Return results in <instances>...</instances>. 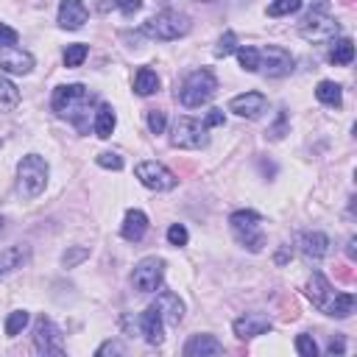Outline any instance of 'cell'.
I'll use <instances>...</instances> for the list:
<instances>
[{
    "label": "cell",
    "instance_id": "obj_15",
    "mask_svg": "<svg viewBox=\"0 0 357 357\" xmlns=\"http://www.w3.org/2000/svg\"><path fill=\"white\" fill-rule=\"evenodd\" d=\"M265 109H268V98L262 93H243L229 101V112H235L238 117H249V120H257Z\"/></svg>",
    "mask_w": 357,
    "mask_h": 357
},
{
    "label": "cell",
    "instance_id": "obj_27",
    "mask_svg": "<svg viewBox=\"0 0 357 357\" xmlns=\"http://www.w3.org/2000/svg\"><path fill=\"white\" fill-rule=\"evenodd\" d=\"M352 59H354V42H352L349 36L338 39V42L332 45L330 62H332V65H338V67H346V65H352Z\"/></svg>",
    "mask_w": 357,
    "mask_h": 357
},
{
    "label": "cell",
    "instance_id": "obj_1",
    "mask_svg": "<svg viewBox=\"0 0 357 357\" xmlns=\"http://www.w3.org/2000/svg\"><path fill=\"white\" fill-rule=\"evenodd\" d=\"M95 95L89 93L84 84H62L54 89V112L59 117H67L76 128L87 131V117H89V106H93Z\"/></svg>",
    "mask_w": 357,
    "mask_h": 357
},
{
    "label": "cell",
    "instance_id": "obj_26",
    "mask_svg": "<svg viewBox=\"0 0 357 357\" xmlns=\"http://www.w3.org/2000/svg\"><path fill=\"white\" fill-rule=\"evenodd\" d=\"M316 98L324 104V106H341L343 104V93H341V87L335 84V81H321L319 87H316Z\"/></svg>",
    "mask_w": 357,
    "mask_h": 357
},
{
    "label": "cell",
    "instance_id": "obj_10",
    "mask_svg": "<svg viewBox=\"0 0 357 357\" xmlns=\"http://www.w3.org/2000/svg\"><path fill=\"white\" fill-rule=\"evenodd\" d=\"M34 349L39 354H65V338H62V330L51 321V319H36V327H34Z\"/></svg>",
    "mask_w": 357,
    "mask_h": 357
},
{
    "label": "cell",
    "instance_id": "obj_47",
    "mask_svg": "<svg viewBox=\"0 0 357 357\" xmlns=\"http://www.w3.org/2000/svg\"><path fill=\"white\" fill-rule=\"evenodd\" d=\"M0 146H3V140H0Z\"/></svg>",
    "mask_w": 357,
    "mask_h": 357
},
{
    "label": "cell",
    "instance_id": "obj_19",
    "mask_svg": "<svg viewBox=\"0 0 357 357\" xmlns=\"http://www.w3.org/2000/svg\"><path fill=\"white\" fill-rule=\"evenodd\" d=\"M148 232V215L143 209H128L126 218H123V227H120V235L123 240L128 243H140Z\"/></svg>",
    "mask_w": 357,
    "mask_h": 357
},
{
    "label": "cell",
    "instance_id": "obj_9",
    "mask_svg": "<svg viewBox=\"0 0 357 357\" xmlns=\"http://www.w3.org/2000/svg\"><path fill=\"white\" fill-rule=\"evenodd\" d=\"M134 176L140 178L143 187H148V190H154V193H168V190L176 187V176H173L162 162H157V159L140 162L137 168H134Z\"/></svg>",
    "mask_w": 357,
    "mask_h": 357
},
{
    "label": "cell",
    "instance_id": "obj_42",
    "mask_svg": "<svg viewBox=\"0 0 357 357\" xmlns=\"http://www.w3.org/2000/svg\"><path fill=\"white\" fill-rule=\"evenodd\" d=\"M95 354H98V357H106V354H123V346H120L117 341H106L104 346H98Z\"/></svg>",
    "mask_w": 357,
    "mask_h": 357
},
{
    "label": "cell",
    "instance_id": "obj_2",
    "mask_svg": "<svg viewBox=\"0 0 357 357\" xmlns=\"http://www.w3.org/2000/svg\"><path fill=\"white\" fill-rule=\"evenodd\" d=\"M299 34L307 42H330L341 34V23L330 14V0H312L307 17L299 23Z\"/></svg>",
    "mask_w": 357,
    "mask_h": 357
},
{
    "label": "cell",
    "instance_id": "obj_28",
    "mask_svg": "<svg viewBox=\"0 0 357 357\" xmlns=\"http://www.w3.org/2000/svg\"><path fill=\"white\" fill-rule=\"evenodd\" d=\"M354 304H357V299H354V293H335V301H332V307H330V316L332 319H349L352 312H354Z\"/></svg>",
    "mask_w": 357,
    "mask_h": 357
},
{
    "label": "cell",
    "instance_id": "obj_34",
    "mask_svg": "<svg viewBox=\"0 0 357 357\" xmlns=\"http://www.w3.org/2000/svg\"><path fill=\"white\" fill-rule=\"evenodd\" d=\"M296 352L301 354V357H319V343H316V338L312 335H299L296 338Z\"/></svg>",
    "mask_w": 357,
    "mask_h": 357
},
{
    "label": "cell",
    "instance_id": "obj_32",
    "mask_svg": "<svg viewBox=\"0 0 357 357\" xmlns=\"http://www.w3.org/2000/svg\"><path fill=\"white\" fill-rule=\"evenodd\" d=\"M299 9H301V0H271L268 14L271 17H288V14H296Z\"/></svg>",
    "mask_w": 357,
    "mask_h": 357
},
{
    "label": "cell",
    "instance_id": "obj_3",
    "mask_svg": "<svg viewBox=\"0 0 357 357\" xmlns=\"http://www.w3.org/2000/svg\"><path fill=\"white\" fill-rule=\"evenodd\" d=\"M48 162H45V157L39 154H28L20 159L17 165V187H20V196L23 198H36L42 196L45 185H48Z\"/></svg>",
    "mask_w": 357,
    "mask_h": 357
},
{
    "label": "cell",
    "instance_id": "obj_24",
    "mask_svg": "<svg viewBox=\"0 0 357 357\" xmlns=\"http://www.w3.org/2000/svg\"><path fill=\"white\" fill-rule=\"evenodd\" d=\"M20 104V89L14 87V81H9L6 76H0V112H12Z\"/></svg>",
    "mask_w": 357,
    "mask_h": 357
},
{
    "label": "cell",
    "instance_id": "obj_5",
    "mask_svg": "<svg viewBox=\"0 0 357 357\" xmlns=\"http://www.w3.org/2000/svg\"><path fill=\"white\" fill-rule=\"evenodd\" d=\"M143 31H146L151 39L173 42V39H178V36L190 34V17L182 14V12H176V9H165V12H159L157 17H151Z\"/></svg>",
    "mask_w": 357,
    "mask_h": 357
},
{
    "label": "cell",
    "instance_id": "obj_33",
    "mask_svg": "<svg viewBox=\"0 0 357 357\" xmlns=\"http://www.w3.org/2000/svg\"><path fill=\"white\" fill-rule=\"evenodd\" d=\"M238 51V34L235 31H227L220 39H218V48H215V56L218 59H227L229 54H235Z\"/></svg>",
    "mask_w": 357,
    "mask_h": 357
},
{
    "label": "cell",
    "instance_id": "obj_4",
    "mask_svg": "<svg viewBox=\"0 0 357 357\" xmlns=\"http://www.w3.org/2000/svg\"><path fill=\"white\" fill-rule=\"evenodd\" d=\"M218 89V78L212 76V70L201 67V70H193L185 81H182V89H178V101L187 109H198L204 106Z\"/></svg>",
    "mask_w": 357,
    "mask_h": 357
},
{
    "label": "cell",
    "instance_id": "obj_46",
    "mask_svg": "<svg viewBox=\"0 0 357 357\" xmlns=\"http://www.w3.org/2000/svg\"><path fill=\"white\" fill-rule=\"evenodd\" d=\"M0 232H3V218H0Z\"/></svg>",
    "mask_w": 357,
    "mask_h": 357
},
{
    "label": "cell",
    "instance_id": "obj_22",
    "mask_svg": "<svg viewBox=\"0 0 357 357\" xmlns=\"http://www.w3.org/2000/svg\"><path fill=\"white\" fill-rule=\"evenodd\" d=\"M157 89H159V76L151 67H140L137 73H134V93L137 95L148 98V95L157 93Z\"/></svg>",
    "mask_w": 357,
    "mask_h": 357
},
{
    "label": "cell",
    "instance_id": "obj_38",
    "mask_svg": "<svg viewBox=\"0 0 357 357\" xmlns=\"http://www.w3.org/2000/svg\"><path fill=\"white\" fill-rule=\"evenodd\" d=\"M98 165L106 168V170H120L123 168V157L112 154V151H104V154H98Z\"/></svg>",
    "mask_w": 357,
    "mask_h": 357
},
{
    "label": "cell",
    "instance_id": "obj_16",
    "mask_svg": "<svg viewBox=\"0 0 357 357\" xmlns=\"http://www.w3.org/2000/svg\"><path fill=\"white\" fill-rule=\"evenodd\" d=\"M154 307L159 310L162 321L170 324V327H178V324H182V319H185V301L178 299L176 293H170V290H162V293L157 296Z\"/></svg>",
    "mask_w": 357,
    "mask_h": 357
},
{
    "label": "cell",
    "instance_id": "obj_20",
    "mask_svg": "<svg viewBox=\"0 0 357 357\" xmlns=\"http://www.w3.org/2000/svg\"><path fill=\"white\" fill-rule=\"evenodd\" d=\"M89 12L84 6V0H62V6H59V25L67 28V31H76L87 23Z\"/></svg>",
    "mask_w": 357,
    "mask_h": 357
},
{
    "label": "cell",
    "instance_id": "obj_31",
    "mask_svg": "<svg viewBox=\"0 0 357 357\" xmlns=\"http://www.w3.org/2000/svg\"><path fill=\"white\" fill-rule=\"evenodd\" d=\"M28 312L25 310H14V312H9V319H6V335L9 338H17L25 327H28Z\"/></svg>",
    "mask_w": 357,
    "mask_h": 357
},
{
    "label": "cell",
    "instance_id": "obj_6",
    "mask_svg": "<svg viewBox=\"0 0 357 357\" xmlns=\"http://www.w3.org/2000/svg\"><path fill=\"white\" fill-rule=\"evenodd\" d=\"M229 227L238 238V243L249 251H262L265 246V235H262V227H260V215L254 209H238L229 215Z\"/></svg>",
    "mask_w": 357,
    "mask_h": 357
},
{
    "label": "cell",
    "instance_id": "obj_21",
    "mask_svg": "<svg viewBox=\"0 0 357 357\" xmlns=\"http://www.w3.org/2000/svg\"><path fill=\"white\" fill-rule=\"evenodd\" d=\"M223 354V343L215 335H193L185 343V357H215Z\"/></svg>",
    "mask_w": 357,
    "mask_h": 357
},
{
    "label": "cell",
    "instance_id": "obj_7",
    "mask_svg": "<svg viewBox=\"0 0 357 357\" xmlns=\"http://www.w3.org/2000/svg\"><path fill=\"white\" fill-rule=\"evenodd\" d=\"M209 143L207 126L196 117H178L173 123V134H170V146L173 148H185V151H198Z\"/></svg>",
    "mask_w": 357,
    "mask_h": 357
},
{
    "label": "cell",
    "instance_id": "obj_48",
    "mask_svg": "<svg viewBox=\"0 0 357 357\" xmlns=\"http://www.w3.org/2000/svg\"><path fill=\"white\" fill-rule=\"evenodd\" d=\"M0 274H3V271H0Z\"/></svg>",
    "mask_w": 357,
    "mask_h": 357
},
{
    "label": "cell",
    "instance_id": "obj_43",
    "mask_svg": "<svg viewBox=\"0 0 357 357\" xmlns=\"http://www.w3.org/2000/svg\"><path fill=\"white\" fill-rule=\"evenodd\" d=\"M204 126H207V128H212V126H223V112H220V109H209Z\"/></svg>",
    "mask_w": 357,
    "mask_h": 357
},
{
    "label": "cell",
    "instance_id": "obj_23",
    "mask_svg": "<svg viewBox=\"0 0 357 357\" xmlns=\"http://www.w3.org/2000/svg\"><path fill=\"white\" fill-rule=\"evenodd\" d=\"M115 126H117V117H115V112H112V106H98V112H95V120H93V131L98 134L101 140H109L112 137V131H115Z\"/></svg>",
    "mask_w": 357,
    "mask_h": 357
},
{
    "label": "cell",
    "instance_id": "obj_29",
    "mask_svg": "<svg viewBox=\"0 0 357 357\" xmlns=\"http://www.w3.org/2000/svg\"><path fill=\"white\" fill-rule=\"evenodd\" d=\"M87 56H89V48H87L84 42L67 45V48H65V67H81Z\"/></svg>",
    "mask_w": 357,
    "mask_h": 357
},
{
    "label": "cell",
    "instance_id": "obj_35",
    "mask_svg": "<svg viewBox=\"0 0 357 357\" xmlns=\"http://www.w3.org/2000/svg\"><path fill=\"white\" fill-rule=\"evenodd\" d=\"M89 257V249L87 246H73V249H67L65 251V257H62V262H65V268H76L78 262H84Z\"/></svg>",
    "mask_w": 357,
    "mask_h": 357
},
{
    "label": "cell",
    "instance_id": "obj_17",
    "mask_svg": "<svg viewBox=\"0 0 357 357\" xmlns=\"http://www.w3.org/2000/svg\"><path fill=\"white\" fill-rule=\"evenodd\" d=\"M140 332H143V338L151 343V346H159L162 343V338H165V321H162V316H159V310L151 304V307H146L143 312H140Z\"/></svg>",
    "mask_w": 357,
    "mask_h": 357
},
{
    "label": "cell",
    "instance_id": "obj_37",
    "mask_svg": "<svg viewBox=\"0 0 357 357\" xmlns=\"http://www.w3.org/2000/svg\"><path fill=\"white\" fill-rule=\"evenodd\" d=\"M285 131H288V112H279V115H277V123L268 128V137H271V140H282Z\"/></svg>",
    "mask_w": 357,
    "mask_h": 357
},
{
    "label": "cell",
    "instance_id": "obj_12",
    "mask_svg": "<svg viewBox=\"0 0 357 357\" xmlns=\"http://www.w3.org/2000/svg\"><path fill=\"white\" fill-rule=\"evenodd\" d=\"M271 327L274 324L265 312H243V316L235 319V324H232V330L240 341H251L257 335H265V332H271Z\"/></svg>",
    "mask_w": 357,
    "mask_h": 357
},
{
    "label": "cell",
    "instance_id": "obj_11",
    "mask_svg": "<svg viewBox=\"0 0 357 357\" xmlns=\"http://www.w3.org/2000/svg\"><path fill=\"white\" fill-rule=\"evenodd\" d=\"M260 70L268 78H282L293 70V56L279 45H268V48L260 51Z\"/></svg>",
    "mask_w": 357,
    "mask_h": 357
},
{
    "label": "cell",
    "instance_id": "obj_41",
    "mask_svg": "<svg viewBox=\"0 0 357 357\" xmlns=\"http://www.w3.org/2000/svg\"><path fill=\"white\" fill-rule=\"evenodd\" d=\"M117 9H120L126 17H131L134 12L143 9V0H117Z\"/></svg>",
    "mask_w": 357,
    "mask_h": 357
},
{
    "label": "cell",
    "instance_id": "obj_13",
    "mask_svg": "<svg viewBox=\"0 0 357 357\" xmlns=\"http://www.w3.org/2000/svg\"><path fill=\"white\" fill-rule=\"evenodd\" d=\"M335 293L338 290H332V285H330V279L324 274L316 271V274L310 277V282H307V299L312 301V307H319L324 316H330V307L335 301Z\"/></svg>",
    "mask_w": 357,
    "mask_h": 357
},
{
    "label": "cell",
    "instance_id": "obj_44",
    "mask_svg": "<svg viewBox=\"0 0 357 357\" xmlns=\"http://www.w3.org/2000/svg\"><path fill=\"white\" fill-rule=\"evenodd\" d=\"M327 352H330V354H332V357H335V354H343V341H341V338H338V341H332V343H330V349H327Z\"/></svg>",
    "mask_w": 357,
    "mask_h": 357
},
{
    "label": "cell",
    "instance_id": "obj_39",
    "mask_svg": "<svg viewBox=\"0 0 357 357\" xmlns=\"http://www.w3.org/2000/svg\"><path fill=\"white\" fill-rule=\"evenodd\" d=\"M17 39H20V34L12 25L0 23V48H12V45H17Z\"/></svg>",
    "mask_w": 357,
    "mask_h": 357
},
{
    "label": "cell",
    "instance_id": "obj_18",
    "mask_svg": "<svg viewBox=\"0 0 357 357\" xmlns=\"http://www.w3.org/2000/svg\"><path fill=\"white\" fill-rule=\"evenodd\" d=\"M299 251L304 260H312V262H319L327 257L330 251V238L324 232H304L299 238Z\"/></svg>",
    "mask_w": 357,
    "mask_h": 357
},
{
    "label": "cell",
    "instance_id": "obj_30",
    "mask_svg": "<svg viewBox=\"0 0 357 357\" xmlns=\"http://www.w3.org/2000/svg\"><path fill=\"white\" fill-rule=\"evenodd\" d=\"M238 62L246 73H260V51L246 45V48H238Z\"/></svg>",
    "mask_w": 357,
    "mask_h": 357
},
{
    "label": "cell",
    "instance_id": "obj_45",
    "mask_svg": "<svg viewBox=\"0 0 357 357\" xmlns=\"http://www.w3.org/2000/svg\"><path fill=\"white\" fill-rule=\"evenodd\" d=\"M346 254L354 257V238H349V246H346Z\"/></svg>",
    "mask_w": 357,
    "mask_h": 357
},
{
    "label": "cell",
    "instance_id": "obj_40",
    "mask_svg": "<svg viewBox=\"0 0 357 357\" xmlns=\"http://www.w3.org/2000/svg\"><path fill=\"white\" fill-rule=\"evenodd\" d=\"M165 123H168L165 112H159V109H151V112H148V128H151L154 134H162V131H165Z\"/></svg>",
    "mask_w": 357,
    "mask_h": 357
},
{
    "label": "cell",
    "instance_id": "obj_14",
    "mask_svg": "<svg viewBox=\"0 0 357 357\" xmlns=\"http://www.w3.org/2000/svg\"><path fill=\"white\" fill-rule=\"evenodd\" d=\"M0 70L6 73H14V76H28L34 70V56L17 45L12 48H0Z\"/></svg>",
    "mask_w": 357,
    "mask_h": 357
},
{
    "label": "cell",
    "instance_id": "obj_36",
    "mask_svg": "<svg viewBox=\"0 0 357 357\" xmlns=\"http://www.w3.org/2000/svg\"><path fill=\"white\" fill-rule=\"evenodd\" d=\"M187 229L182 227V223H173V227L168 229V243L170 246H187Z\"/></svg>",
    "mask_w": 357,
    "mask_h": 357
},
{
    "label": "cell",
    "instance_id": "obj_8",
    "mask_svg": "<svg viewBox=\"0 0 357 357\" xmlns=\"http://www.w3.org/2000/svg\"><path fill=\"white\" fill-rule=\"evenodd\" d=\"M165 279V260L162 257H143L131 271V285L140 293H154L162 288Z\"/></svg>",
    "mask_w": 357,
    "mask_h": 357
},
{
    "label": "cell",
    "instance_id": "obj_25",
    "mask_svg": "<svg viewBox=\"0 0 357 357\" xmlns=\"http://www.w3.org/2000/svg\"><path fill=\"white\" fill-rule=\"evenodd\" d=\"M25 260H28V246H12L0 254V271L9 274V271H14V268H20Z\"/></svg>",
    "mask_w": 357,
    "mask_h": 357
}]
</instances>
